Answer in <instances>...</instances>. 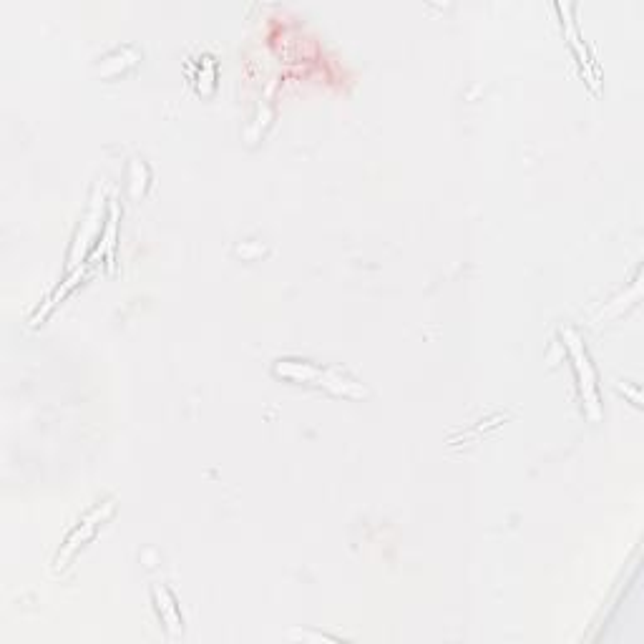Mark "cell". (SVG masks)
Wrapping results in <instances>:
<instances>
[{
  "label": "cell",
  "mask_w": 644,
  "mask_h": 644,
  "mask_svg": "<svg viewBox=\"0 0 644 644\" xmlns=\"http://www.w3.org/2000/svg\"><path fill=\"white\" fill-rule=\"evenodd\" d=\"M277 375H285V378L302 380V383H315L325 385V388L335 390V393L343 395H365V388L355 380L345 378L338 370L333 368H317V365L310 363H297V360H277L275 365Z\"/></svg>",
  "instance_id": "obj_1"
},
{
  "label": "cell",
  "mask_w": 644,
  "mask_h": 644,
  "mask_svg": "<svg viewBox=\"0 0 644 644\" xmlns=\"http://www.w3.org/2000/svg\"><path fill=\"white\" fill-rule=\"evenodd\" d=\"M567 338H569V348H572L574 353V360H577V370H579V378H582V390H584V398H587L589 413L597 418L599 416L597 388H594V375H592V365H589V358H587V350L579 345V340L574 338L572 333H567Z\"/></svg>",
  "instance_id": "obj_2"
}]
</instances>
